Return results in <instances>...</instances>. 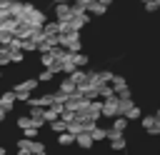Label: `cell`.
<instances>
[{
  "label": "cell",
  "instance_id": "1",
  "mask_svg": "<svg viewBox=\"0 0 160 155\" xmlns=\"http://www.w3.org/2000/svg\"><path fill=\"white\" fill-rule=\"evenodd\" d=\"M20 22H28L32 28H42L48 20H45V12L30 2H22V15H20Z\"/></svg>",
  "mask_w": 160,
  "mask_h": 155
},
{
  "label": "cell",
  "instance_id": "2",
  "mask_svg": "<svg viewBox=\"0 0 160 155\" xmlns=\"http://www.w3.org/2000/svg\"><path fill=\"white\" fill-rule=\"evenodd\" d=\"M38 85H40V82H38V78H28V80H20V82L12 88V92H15L18 102H28V100H30V95H32V90H35Z\"/></svg>",
  "mask_w": 160,
  "mask_h": 155
},
{
  "label": "cell",
  "instance_id": "3",
  "mask_svg": "<svg viewBox=\"0 0 160 155\" xmlns=\"http://www.w3.org/2000/svg\"><path fill=\"white\" fill-rule=\"evenodd\" d=\"M60 48H65L68 52H80V48H82L80 32H65V35H60Z\"/></svg>",
  "mask_w": 160,
  "mask_h": 155
},
{
  "label": "cell",
  "instance_id": "4",
  "mask_svg": "<svg viewBox=\"0 0 160 155\" xmlns=\"http://www.w3.org/2000/svg\"><path fill=\"white\" fill-rule=\"evenodd\" d=\"M100 112H102V118H118L120 115V98L118 95H112V98H105L102 100V108H100Z\"/></svg>",
  "mask_w": 160,
  "mask_h": 155
},
{
  "label": "cell",
  "instance_id": "5",
  "mask_svg": "<svg viewBox=\"0 0 160 155\" xmlns=\"http://www.w3.org/2000/svg\"><path fill=\"white\" fill-rule=\"evenodd\" d=\"M128 125H130V120H128V118H122V115L112 118V125L108 128V138H115V135H125Z\"/></svg>",
  "mask_w": 160,
  "mask_h": 155
},
{
  "label": "cell",
  "instance_id": "6",
  "mask_svg": "<svg viewBox=\"0 0 160 155\" xmlns=\"http://www.w3.org/2000/svg\"><path fill=\"white\" fill-rule=\"evenodd\" d=\"M110 85H112V90H115L118 98H130V88H128V80L122 75H112Z\"/></svg>",
  "mask_w": 160,
  "mask_h": 155
},
{
  "label": "cell",
  "instance_id": "7",
  "mask_svg": "<svg viewBox=\"0 0 160 155\" xmlns=\"http://www.w3.org/2000/svg\"><path fill=\"white\" fill-rule=\"evenodd\" d=\"M140 125H142L145 132H150V135H158V132H160V120H158V115H142V118H140Z\"/></svg>",
  "mask_w": 160,
  "mask_h": 155
},
{
  "label": "cell",
  "instance_id": "8",
  "mask_svg": "<svg viewBox=\"0 0 160 155\" xmlns=\"http://www.w3.org/2000/svg\"><path fill=\"white\" fill-rule=\"evenodd\" d=\"M72 18V5L70 2H55V20L58 22H65Z\"/></svg>",
  "mask_w": 160,
  "mask_h": 155
},
{
  "label": "cell",
  "instance_id": "9",
  "mask_svg": "<svg viewBox=\"0 0 160 155\" xmlns=\"http://www.w3.org/2000/svg\"><path fill=\"white\" fill-rule=\"evenodd\" d=\"M15 105H18V98H15V92H12V90H5V92H0V108H2L5 112L15 110Z\"/></svg>",
  "mask_w": 160,
  "mask_h": 155
},
{
  "label": "cell",
  "instance_id": "10",
  "mask_svg": "<svg viewBox=\"0 0 160 155\" xmlns=\"http://www.w3.org/2000/svg\"><path fill=\"white\" fill-rule=\"evenodd\" d=\"M32 145H35V140H30V138H20V140H18V150H15V155H32Z\"/></svg>",
  "mask_w": 160,
  "mask_h": 155
},
{
  "label": "cell",
  "instance_id": "11",
  "mask_svg": "<svg viewBox=\"0 0 160 155\" xmlns=\"http://www.w3.org/2000/svg\"><path fill=\"white\" fill-rule=\"evenodd\" d=\"M68 78H70V80H72V82H75L78 88H82V85L88 82V70H82V68H78V70H72V72H70Z\"/></svg>",
  "mask_w": 160,
  "mask_h": 155
},
{
  "label": "cell",
  "instance_id": "12",
  "mask_svg": "<svg viewBox=\"0 0 160 155\" xmlns=\"http://www.w3.org/2000/svg\"><path fill=\"white\" fill-rule=\"evenodd\" d=\"M75 145L82 148V150H90V148L95 145V140L90 138V132H80V135H75Z\"/></svg>",
  "mask_w": 160,
  "mask_h": 155
},
{
  "label": "cell",
  "instance_id": "13",
  "mask_svg": "<svg viewBox=\"0 0 160 155\" xmlns=\"http://www.w3.org/2000/svg\"><path fill=\"white\" fill-rule=\"evenodd\" d=\"M108 140H110V150H115V152H120V150H125V148H128L125 135H115V138H108Z\"/></svg>",
  "mask_w": 160,
  "mask_h": 155
},
{
  "label": "cell",
  "instance_id": "14",
  "mask_svg": "<svg viewBox=\"0 0 160 155\" xmlns=\"http://www.w3.org/2000/svg\"><path fill=\"white\" fill-rule=\"evenodd\" d=\"M58 145H60V148H70V145H75V135L68 132V130L60 132V135H58Z\"/></svg>",
  "mask_w": 160,
  "mask_h": 155
},
{
  "label": "cell",
  "instance_id": "15",
  "mask_svg": "<svg viewBox=\"0 0 160 155\" xmlns=\"http://www.w3.org/2000/svg\"><path fill=\"white\" fill-rule=\"evenodd\" d=\"M60 92H62V95H72V92H78V85H75L70 78H65V80L60 82Z\"/></svg>",
  "mask_w": 160,
  "mask_h": 155
},
{
  "label": "cell",
  "instance_id": "16",
  "mask_svg": "<svg viewBox=\"0 0 160 155\" xmlns=\"http://www.w3.org/2000/svg\"><path fill=\"white\" fill-rule=\"evenodd\" d=\"M48 128L55 132V135H60V132H65L68 130V122L62 120V118H58V120H52V122H48Z\"/></svg>",
  "mask_w": 160,
  "mask_h": 155
},
{
  "label": "cell",
  "instance_id": "17",
  "mask_svg": "<svg viewBox=\"0 0 160 155\" xmlns=\"http://www.w3.org/2000/svg\"><path fill=\"white\" fill-rule=\"evenodd\" d=\"M90 138H92L95 142H100V140H108V130H105V128H100V125H92V130H90Z\"/></svg>",
  "mask_w": 160,
  "mask_h": 155
},
{
  "label": "cell",
  "instance_id": "18",
  "mask_svg": "<svg viewBox=\"0 0 160 155\" xmlns=\"http://www.w3.org/2000/svg\"><path fill=\"white\" fill-rule=\"evenodd\" d=\"M28 115H30V118H32L35 122H40V125L45 128V118H42V108H30V110H28Z\"/></svg>",
  "mask_w": 160,
  "mask_h": 155
},
{
  "label": "cell",
  "instance_id": "19",
  "mask_svg": "<svg viewBox=\"0 0 160 155\" xmlns=\"http://www.w3.org/2000/svg\"><path fill=\"white\" fill-rule=\"evenodd\" d=\"M72 60H75V68H85V65L90 62V58H88L85 52H72Z\"/></svg>",
  "mask_w": 160,
  "mask_h": 155
},
{
  "label": "cell",
  "instance_id": "20",
  "mask_svg": "<svg viewBox=\"0 0 160 155\" xmlns=\"http://www.w3.org/2000/svg\"><path fill=\"white\" fill-rule=\"evenodd\" d=\"M52 78H55V72H52L50 68H45V70H40V75H38V82H52Z\"/></svg>",
  "mask_w": 160,
  "mask_h": 155
},
{
  "label": "cell",
  "instance_id": "21",
  "mask_svg": "<svg viewBox=\"0 0 160 155\" xmlns=\"http://www.w3.org/2000/svg\"><path fill=\"white\" fill-rule=\"evenodd\" d=\"M20 132H22V138H30V140H35V138L40 135V128L30 125V128H25V130H20Z\"/></svg>",
  "mask_w": 160,
  "mask_h": 155
},
{
  "label": "cell",
  "instance_id": "22",
  "mask_svg": "<svg viewBox=\"0 0 160 155\" xmlns=\"http://www.w3.org/2000/svg\"><path fill=\"white\" fill-rule=\"evenodd\" d=\"M5 118H8V112H5V110H2V108H0V125H2V122H5Z\"/></svg>",
  "mask_w": 160,
  "mask_h": 155
},
{
  "label": "cell",
  "instance_id": "23",
  "mask_svg": "<svg viewBox=\"0 0 160 155\" xmlns=\"http://www.w3.org/2000/svg\"><path fill=\"white\" fill-rule=\"evenodd\" d=\"M0 155H5V148H2V145H0Z\"/></svg>",
  "mask_w": 160,
  "mask_h": 155
},
{
  "label": "cell",
  "instance_id": "24",
  "mask_svg": "<svg viewBox=\"0 0 160 155\" xmlns=\"http://www.w3.org/2000/svg\"><path fill=\"white\" fill-rule=\"evenodd\" d=\"M52 2H68V0H52Z\"/></svg>",
  "mask_w": 160,
  "mask_h": 155
},
{
  "label": "cell",
  "instance_id": "25",
  "mask_svg": "<svg viewBox=\"0 0 160 155\" xmlns=\"http://www.w3.org/2000/svg\"><path fill=\"white\" fill-rule=\"evenodd\" d=\"M82 2H85V5H88V2H92V0H82Z\"/></svg>",
  "mask_w": 160,
  "mask_h": 155
},
{
  "label": "cell",
  "instance_id": "26",
  "mask_svg": "<svg viewBox=\"0 0 160 155\" xmlns=\"http://www.w3.org/2000/svg\"><path fill=\"white\" fill-rule=\"evenodd\" d=\"M0 80H2V70H0Z\"/></svg>",
  "mask_w": 160,
  "mask_h": 155
},
{
  "label": "cell",
  "instance_id": "27",
  "mask_svg": "<svg viewBox=\"0 0 160 155\" xmlns=\"http://www.w3.org/2000/svg\"><path fill=\"white\" fill-rule=\"evenodd\" d=\"M5 155H8V152H5Z\"/></svg>",
  "mask_w": 160,
  "mask_h": 155
}]
</instances>
